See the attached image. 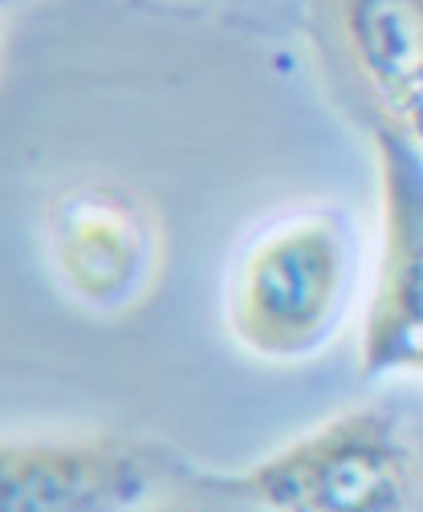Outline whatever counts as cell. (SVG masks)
I'll return each instance as SVG.
<instances>
[{
	"mask_svg": "<svg viewBox=\"0 0 423 512\" xmlns=\"http://www.w3.org/2000/svg\"><path fill=\"white\" fill-rule=\"evenodd\" d=\"M45 265L78 309L118 317L135 309L159 273V224L123 183L82 179L41 212Z\"/></svg>",
	"mask_w": 423,
	"mask_h": 512,
	"instance_id": "3",
	"label": "cell"
},
{
	"mask_svg": "<svg viewBox=\"0 0 423 512\" xmlns=\"http://www.w3.org/2000/svg\"><path fill=\"white\" fill-rule=\"evenodd\" d=\"M151 512H204V508H192V504H163V508H151Z\"/></svg>",
	"mask_w": 423,
	"mask_h": 512,
	"instance_id": "7",
	"label": "cell"
},
{
	"mask_svg": "<svg viewBox=\"0 0 423 512\" xmlns=\"http://www.w3.org/2000/svg\"><path fill=\"white\" fill-rule=\"evenodd\" d=\"M423 480L419 443L387 407H346L236 476L261 512H407Z\"/></svg>",
	"mask_w": 423,
	"mask_h": 512,
	"instance_id": "2",
	"label": "cell"
},
{
	"mask_svg": "<svg viewBox=\"0 0 423 512\" xmlns=\"http://www.w3.org/2000/svg\"><path fill=\"white\" fill-rule=\"evenodd\" d=\"M350 240L334 212H297L265 224L228 273L232 338L265 362L318 354L346 305Z\"/></svg>",
	"mask_w": 423,
	"mask_h": 512,
	"instance_id": "1",
	"label": "cell"
},
{
	"mask_svg": "<svg viewBox=\"0 0 423 512\" xmlns=\"http://www.w3.org/2000/svg\"><path fill=\"white\" fill-rule=\"evenodd\" d=\"M334 13L354 70L383 102L387 122L423 147V5L350 0Z\"/></svg>",
	"mask_w": 423,
	"mask_h": 512,
	"instance_id": "6",
	"label": "cell"
},
{
	"mask_svg": "<svg viewBox=\"0 0 423 512\" xmlns=\"http://www.w3.org/2000/svg\"><path fill=\"white\" fill-rule=\"evenodd\" d=\"M151 464L114 435H9L0 443V512H127Z\"/></svg>",
	"mask_w": 423,
	"mask_h": 512,
	"instance_id": "5",
	"label": "cell"
},
{
	"mask_svg": "<svg viewBox=\"0 0 423 512\" xmlns=\"http://www.w3.org/2000/svg\"><path fill=\"white\" fill-rule=\"evenodd\" d=\"M375 163L383 248L362 326V374L423 378V147L383 122Z\"/></svg>",
	"mask_w": 423,
	"mask_h": 512,
	"instance_id": "4",
	"label": "cell"
}]
</instances>
